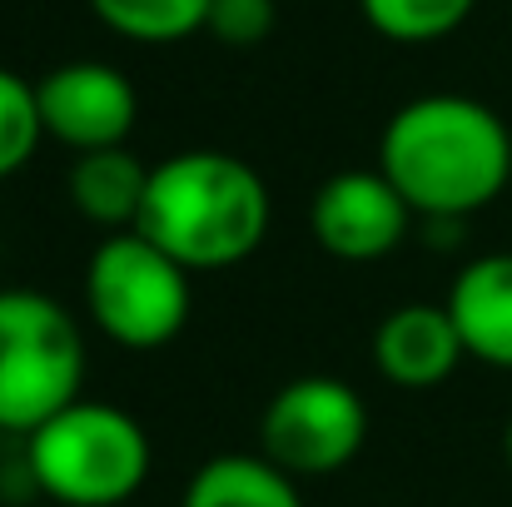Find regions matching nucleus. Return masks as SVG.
Returning a JSON list of instances; mask_svg holds the SVG:
<instances>
[{"instance_id": "3", "label": "nucleus", "mask_w": 512, "mask_h": 507, "mask_svg": "<svg viewBox=\"0 0 512 507\" xmlns=\"http://www.w3.org/2000/svg\"><path fill=\"white\" fill-rule=\"evenodd\" d=\"M155 468L150 433L135 413L80 398L25 438L30 483L60 507H120L130 503Z\"/></svg>"}, {"instance_id": "9", "label": "nucleus", "mask_w": 512, "mask_h": 507, "mask_svg": "<svg viewBox=\"0 0 512 507\" xmlns=\"http://www.w3.org/2000/svg\"><path fill=\"white\" fill-rule=\"evenodd\" d=\"M468 358L448 304H398L373 329V363L398 388H438Z\"/></svg>"}, {"instance_id": "11", "label": "nucleus", "mask_w": 512, "mask_h": 507, "mask_svg": "<svg viewBox=\"0 0 512 507\" xmlns=\"http://www.w3.org/2000/svg\"><path fill=\"white\" fill-rule=\"evenodd\" d=\"M150 169L140 165L125 145L120 150H95V155H75L70 165V204L80 219L125 234L140 224L145 194H150Z\"/></svg>"}, {"instance_id": "1", "label": "nucleus", "mask_w": 512, "mask_h": 507, "mask_svg": "<svg viewBox=\"0 0 512 507\" xmlns=\"http://www.w3.org/2000/svg\"><path fill=\"white\" fill-rule=\"evenodd\" d=\"M378 169L423 219H468L512 184V130L473 95H418L393 110Z\"/></svg>"}, {"instance_id": "14", "label": "nucleus", "mask_w": 512, "mask_h": 507, "mask_svg": "<svg viewBox=\"0 0 512 507\" xmlns=\"http://www.w3.org/2000/svg\"><path fill=\"white\" fill-rule=\"evenodd\" d=\"M473 5L478 0H358L363 20L398 45H428L453 35L473 15Z\"/></svg>"}, {"instance_id": "8", "label": "nucleus", "mask_w": 512, "mask_h": 507, "mask_svg": "<svg viewBox=\"0 0 512 507\" xmlns=\"http://www.w3.org/2000/svg\"><path fill=\"white\" fill-rule=\"evenodd\" d=\"M413 209L383 179V169H339L309 199V234L343 264H373L403 244Z\"/></svg>"}, {"instance_id": "6", "label": "nucleus", "mask_w": 512, "mask_h": 507, "mask_svg": "<svg viewBox=\"0 0 512 507\" xmlns=\"http://www.w3.org/2000/svg\"><path fill=\"white\" fill-rule=\"evenodd\" d=\"M363 443H368V403L353 383L329 373H304L284 383L259 418L264 458L294 483L343 473L363 453Z\"/></svg>"}, {"instance_id": "17", "label": "nucleus", "mask_w": 512, "mask_h": 507, "mask_svg": "<svg viewBox=\"0 0 512 507\" xmlns=\"http://www.w3.org/2000/svg\"><path fill=\"white\" fill-rule=\"evenodd\" d=\"M508 468H512V423H508Z\"/></svg>"}, {"instance_id": "5", "label": "nucleus", "mask_w": 512, "mask_h": 507, "mask_svg": "<svg viewBox=\"0 0 512 507\" xmlns=\"http://www.w3.org/2000/svg\"><path fill=\"white\" fill-rule=\"evenodd\" d=\"M194 309L189 269L174 264L140 229L105 234L85 264V314L100 334L130 353L165 348L184 334Z\"/></svg>"}, {"instance_id": "2", "label": "nucleus", "mask_w": 512, "mask_h": 507, "mask_svg": "<svg viewBox=\"0 0 512 507\" xmlns=\"http://www.w3.org/2000/svg\"><path fill=\"white\" fill-rule=\"evenodd\" d=\"M274 204L259 169L229 150H179L150 169L140 234L189 274L244 264L269 234Z\"/></svg>"}, {"instance_id": "16", "label": "nucleus", "mask_w": 512, "mask_h": 507, "mask_svg": "<svg viewBox=\"0 0 512 507\" xmlns=\"http://www.w3.org/2000/svg\"><path fill=\"white\" fill-rule=\"evenodd\" d=\"M274 15V0H214L204 30L219 45H259L274 30Z\"/></svg>"}, {"instance_id": "7", "label": "nucleus", "mask_w": 512, "mask_h": 507, "mask_svg": "<svg viewBox=\"0 0 512 507\" xmlns=\"http://www.w3.org/2000/svg\"><path fill=\"white\" fill-rule=\"evenodd\" d=\"M40 125L50 140H60L75 155L120 150L140 120V95L130 75H120L105 60H65L45 80H35Z\"/></svg>"}, {"instance_id": "10", "label": "nucleus", "mask_w": 512, "mask_h": 507, "mask_svg": "<svg viewBox=\"0 0 512 507\" xmlns=\"http://www.w3.org/2000/svg\"><path fill=\"white\" fill-rule=\"evenodd\" d=\"M448 314L468 358L512 373V254L473 259L448 289Z\"/></svg>"}, {"instance_id": "15", "label": "nucleus", "mask_w": 512, "mask_h": 507, "mask_svg": "<svg viewBox=\"0 0 512 507\" xmlns=\"http://www.w3.org/2000/svg\"><path fill=\"white\" fill-rule=\"evenodd\" d=\"M40 140H45V125H40L35 85L0 65V179H10L30 165Z\"/></svg>"}, {"instance_id": "13", "label": "nucleus", "mask_w": 512, "mask_h": 507, "mask_svg": "<svg viewBox=\"0 0 512 507\" xmlns=\"http://www.w3.org/2000/svg\"><path fill=\"white\" fill-rule=\"evenodd\" d=\"M209 5L214 0H90L100 25L140 45H170L199 35L209 25Z\"/></svg>"}, {"instance_id": "4", "label": "nucleus", "mask_w": 512, "mask_h": 507, "mask_svg": "<svg viewBox=\"0 0 512 507\" xmlns=\"http://www.w3.org/2000/svg\"><path fill=\"white\" fill-rule=\"evenodd\" d=\"M85 334L40 289H0V433L20 443L85 398Z\"/></svg>"}, {"instance_id": "12", "label": "nucleus", "mask_w": 512, "mask_h": 507, "mask_svg": "<svg viewBox=\"0 0 512 507\" xmlns=\"http://www.w3.org/2000/svg\"><path fill=\"white\" fill-rule=\"evenodd\" d=\"M179 507H304V498L264 453H219L194 468Z\"/></svg>"}]
</instances>
